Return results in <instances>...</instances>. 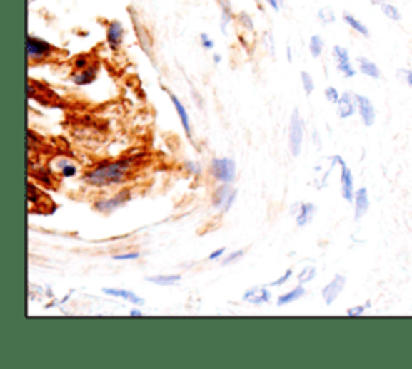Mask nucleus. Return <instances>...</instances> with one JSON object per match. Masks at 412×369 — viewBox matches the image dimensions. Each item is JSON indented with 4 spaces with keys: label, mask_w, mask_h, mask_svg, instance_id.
I'll return each instance as SVG.
<instances>
[{
    "label": "nucleus",
    "mask_w": 412,
    "mask_h": 369,
    "mask_svg": "<svg viewBox=\"0 0 412 369\" xmlns=\"http://www.w3.org/2000/svg\"><path fill=\"white\" fill-rule=\"evenodd\" d=\"M358 111V103H356V97L351 92H343L337 103V114L341 119H348L354 116V113Z\"/></svg>",
    "instance_id": "10"
},
{
    "label": "nucleus",
    "mask_w": 412,
    "mask_h": 369,
    "mask_svg": "<svg viewBox=\"0 0 412 369\" xmlns=\"http://www.w3.org/2000/svg\"><path fill=\"white\" fill-rule=\"evenodd\" d=\"M37 177H34V178H37V180L39 182H42L44 184H52V174H50V170H37V174H36Z\"/></svg>",
    "instance_id": "33"
},
{
    "label": "nucleus",
    "mask_w": 412,
    "mask_h": 369,
    "mask_svg": "<svg viewBox=\"0 0 412 369\" xmlns=\"http://www.w3.org/2000/svg\"><path fill=\"white\" fill-rule=\"evenodd\" d=\"M291 275H293V271H291V270H287V271H285V275H283V276L278 278L277 281L269 283L268 286H269V288H277V286H282V284H285V283L288 281V279L291 278Z\"/></svg>",
    "instance_id": "34"
},
{
    "label": "nucleus",
    "mask_w": 412,
    "mask_h": 369,
    "mask_svg": "<svg viewBox=\"0 0 412 369\" xmlns=\"http://www.w3.org/2000/svg\"><path fill=\"white\" fill-rule=\"evenodd\" d=\"M371 307V301H367L364 305H356V307H351L346 310V315L348 316H361L366 313V310Z\"/></svg>",
    "instance_id": "31"
},
{
    "label": "nucleus",
    "mask_w": 412,
    "mask_h": 369,
    "mask_svg": "<svg viewBox=\"0 0 412 369\" xmlns=\"http://www.w3.org/2000/svg\"><path fill=\"white\" fill-rule=\"evenodd\" d=\"M187 169L190 170V174H194V175L201 174V167L199 165V162H187Z\"/></svg>",
    "instance_id": "40"
},
{
    "label": "nucleus",
    "mask_w": 412,
    "mask_h": 369,
    "mask_svg": "<svg viewBox=\"0 0 412 369\" xmlns=\"http://www.w3.org/2000/svg\"><path fill=\"white\" fill-rule=\"evenodd\" d=\"M287 58H288V61H291V48L290 47L287 48Z\"/></svg>",
    "instance_id": "45"
},
{
    "label": "nucleus",
    "mask_w": 412,
    "mask_h": 369,
    "mask_svg": "<svg viewBox=\"0 0 412 369\" xmlns=\"http://www.w3.org/2000/svg\"><path fill=\"white\" fill-rule=\"evenodd\" d=\"M97 74H99L97 65L87 66L86 69H81V71H76V73L71 76V80H73V84L79 85V87H84V85L92 84V82H94L95 79H97Z\"/></svg>",
    "instance_id": "15"
},
{
    "label": "nucleus",
    "mask_w": 412,
    "mask_h": 369,
    "mask_svg": "<svg viewBox=\"0 0 412 369\" xmlns=\"http://www.w3.org/2000/svg\"><path fill=\"white\" fill-rule=\"evenodd\" d=\"M316 214V206L314 204H301L300 211L296 214V224L298 227H306L308 224H311V220L314 219Z\"/></svg>",
    "instance_id": "20"
},
{
    "label": "nucleus",
    "mask_w": 412,
    "mask_h": 369,
    "mask_svg": "<svg viewBox=\"0 0 412 369\" xmlns=\"http://www.w3.org/2000/svg\"><path fill=\"white\" fill-rule=\"evenodd\" d=\"M343 21L354 31V33H358V34H361L363 37H371L369 28H367L363 21L358 20V18L354 16V15L345 14V15H343Z\"/></svg>",
    "instance_id": "21"
},
{
    "label": "nucleus",
    "mask_w": 412,
    "mask_h": 369,
    "mask_svg": "<svg viewBox=\"0 0 412 369\" xmlns=\"http://www.w3.org/2000/svg\"><path fill=\"white\" fill-rule=\"evenodd\" d=\"M303 132L304 125L303 120L300 118V113L298 110L293 111L290 119V130H288V143H290V151L293 156L301 155V146H303Z\"/></svg>",
    "instance_id": "4"
},
{
    "label": "nucleus",
    "mask_w": 412,
    "mask_h": 369,
    "mask_svg": "<svg viewBox=\"0 0 412 369\" xmlns=\"http://www.w3.org/2000/svg\"><path fill=\"white\" fill-rule=\"evenodd\" d=\"M237 198V192L229 187V183H224V187L218 188L216 194H214V207H218L219 211L227 212L232 207L233 201Z\"/></svg>",
    "instance_id": "9"
},
{
    "label": "nucleus",
    "mask_w": 412,
    "mask_h": 369,
    "mask_svg": "<svg viewBox=\"0 0 412 369\" xmlns=\"http://www.w3.org/2000/svg\"><path fill=\"white\" fill-rule=\"evenodd\" d=\"M211 174L219 182L232 183L233 180H236V161L231 157L213 159Z\"/></svg>",
    "instance_id": "2"
},
{
    "label": "nucleus",
    "mask_w": 412,
    "mask_h": 369,
    "mask_svg": "<svg viewBox=\"0 0 412 369\" xmlns=\"http://www.w3.org/2000/svg\"><path fill=\"white\" fill-rule=\"evenodd\" d=\"M73 66H74L76 71L86 69L87 66H91V58H89V55H78L73 61Z\"/></svg>",
    "instance_id": "29"
},
{
    "label": "nucleus",
    "mask_w": 412,
    "mask_h": 369,
    "mask_svg": "<svg viewBox=\"0 0 412 369\" xmlns=\"http://www.w3.org/2000/svg\"><path fill=\"white\" fill-rule=\"evenodd\" d=\"M380 10H382V14L388 18V20L391 21H401V11H399V9L396 7V5H393L390 2H385L380 5Z\"/></svg>",
    "instance_id": "24"
},
{
    "label": "nucleus",
    "mask_w": 412,
    "mask_h": 369,
    "mask_svg": "<svg viewBox=\"0 0 412 369\" xmlns=\"http://www.w3.org/2000/svg\"><path fill=\"white\" fill-rule=\"evenodd\" d=\"M358 69L361 71V74L367 76V78L382 79V71H380V68L372 60L366 58V56H359L358 58Z\"/></svg>",
    "instance_id": "18"
},
{
    "label": "nucleus",
    "mask_w": 412,
    "mask_h": 369,
    "mask_svg": "<svg viewBox=\"0 0 412 369\" xmlns=\"http://www.w3.org/2000/svg\"><path fill=\"white\" fill-rule=\"evenodd\" d=\"M131 316H142V311L141 310H132Z\"/></svg>",
    "instance_id": "44"
},
{
    "label": "nucleus",
    "mask_w": 412,
    "mask_h": 369,
    "mask_svg": "<svg viewBox=\"0 0 412 369\" xmlns=\"http://www.w3.org/2000/svg\"><path fill=\"white\" fill-rule=\"evenodd\" d=\"M318 16H319V20L322 24H331L337 20V18H335V14L331 9H321Z\"/></svg>",
    "instance_id": "30"
},
{
    "label": "nucleus",
    "mask_w": 412,
    "mask_h": 369,
    "mask_svg": "<svg viewBox=\"0 0 412 369\" xmlns=\"http://www.w3.org/2000/svg\"><path fill=\"white\" fill-rule=\"evenodd\" d=\"M369 2H371L372 5H376V7H380V5L385 4V2H388V0H369Z\"/></svg>",
    "instance_id": "43"
},
{
    "label": "nucleus",
    "mask_w": 412,
    "mask_h": 369,
    "mask_svg": "<svg viewBox=\"0 0 412 369\" xmlns=\"http://www.w3.org/2000/svg\"><path fill=\"white\" fill-rule=\"evenodd\" d=\"M301 84H303V88H304V93L306 95H311L314 92V79H313V76L306 73V71H303L301 73Z\"/></svg>",
    "instance_id": "27"
},
{
    "label": "nucleus",
    "mask_w": 412,
    "mask_h": 369,
    "mask_svg": "<svg viewBox=\"0 0 412 369\" xmlns=\"http://www.w3.org/2000/svg\"><path fill=\"white\" fill-rule=\"evenodd\" d=\"M54 46L49 43L47 41L39 39L36 36H28L26 41V50H28V58L31 61H39V60H46L54 52Z\"/></svg>",
    "instance_id": "5"
},
{
    "label": "nucleus",
    "mask_w": 412,
    "mask_h": 369,
    "mask_svg": "<svg viewBox=\"0 0 412 369\" xmlns=\"http://www.w3.org/2000/svg\"><path fill=\"white\" fill-rule=\"evenodd\" d=\"M353 204H354V220H361L371 207V199H369V193H367V188L356 189Z\"/></svg>",
    "instance_id": "12"
},
{
    "label": "nucleus",
    "mask_w": 412,
    "mask_h": 369,
    "mask_svg": "<svg viewBox=\"0 0 412 369\" xmlns=\"http://www.w3.org/2000/svg\"><path fill=\"white\" fill-rule=\"evenodd\" d=\"M104 292L106 296H113V297H119V298H124V301H128L131 303H136V305H141L144 303V298L139 297L136 292L128 291V289H119V288H104Z\"/></svg>",
    "instance_id": "19"
},
{
    "label": "nucleus",
    "mask_w": 412,
    "mask_h": 369,
    "mask_svg": "<svg viewBox=\"0 0 412 369\" xmlns=\"http://www.w3.org/2000/svg\"><path fill=\"white\" fill-rule=\"evenodd\" d=\"M124 39V28L121 21L118 20H113L109 23V26H106V43H109V47L111 50H118L121 47Z\"/></svg>",
    "instance_id": "11"
},
{
    "label": "nucleus",
    "mask_w": 412,
    "mask_h": 369,
    "mask_svg": "<svg viewBox=\"0 0 412 369\" xmlns=\"http://www.w3.org/2000/svg\"><path fill=\"white\" fill-rule=\"evenodd\" d=\"M304 292H306V289L303 288V284L296 286V288H295L293 291L285 292V294H282L281 297H278V298H277V305H278V307H282V305L293 303V302L298 301V298H301V297L304 296Z\"/></svg>",
    "instance_id": "22"
},
{
    "label": "nucleus",
    "mask_w": 412,
    "mask_h": 369,
    "mask_svg": "<svg viewBox=\"0 0 412 369\" xmlns=\"http://www.w3.org/2000/svg\"><path fill=\"white\" fill-rule=\"evenodd\" d=\"M29 87H33L37 90V95H31V100H37V101H41L42 105H52V106H56L59 105V97L50 90L49 87H44L42 84H37V82H34L33 79L29 80Z\"/></svg>",
    "instance_id": "13"
},
{
    "label": "nucleus",
    "mask_w": 412,
    "mask_h": 369,
    "mask_svg": "<svg viewBox=\"0 0 412 369\" xmlns=\"http://www.w3.org/2000/svg\"><path fill=\"white\" fill-rule=\"evenodd\" d=\"M200 43H201V47L206 50L214 48V41L208 34H200Z\"/></svg>",
    "instance_id": "35"
},
{
    "label": "nucleus",
    "mask_w": 412,
    "mask_h": 369,
    "mask_svg": "<svg viewBox=\"0 0 412 369\" xmlns=\"http://www.w3.org/2000/svg\"><path fill=\"white\" fill-rule=\"evenodd\" d=\"M346 286V276L345 275H335L332 278V281L328 283L324 289H322V298L327 305H332L335 301H337L338 296L341 294V291L345 289Z\"/></svg>",
    "instance_id": "8"
},
{
    "label": "nucleus",
    "mask_w": 412,
    "mask_h": 369,
    "mask_svg": "<svg viewBox=\"0 0 412 369\" xmlns=\"http://www.w3.org/2000/svg\"><path fill=\"white\" fill-rule=\"evenodd\" d=\"M213 60H214V63H219V61H221V56H219V55H214Z\"/></svg>",
    "instance_id": "46"
},
{
    "label": "nucleus",
    "mask_w": 412,
    "mask_h": 369,
    "mask_svg": "<svg viewBox=\"0 0 412 369\" xmlns=\"http://www.w3.org/2000/svg\"><path fill=\"white\" fill-rule=\"evenodd\" d=\"M309 52H311L314 58H319L322 52H324V39L321 36H313L309 39Z\"/></svg>",
    "instance_id": "25"
},
{
    "label": "nucleus",
    "mask_w": 412,
    "mask_h": 369,
    "mask_svg": "<svg viewBox=\"0 0 412 369\" xmlns=\"http://www.w3.org/2000/svg\"><path fill=\"white\" fill-rule=\"evenodd\" d=\"M354 97H356V103H358V114L361 120H363V124L366 127H372L373 123H376L377 119V111H376V106L372 105V101L364 97V95H359V93H354Z\"/></svg>",
    "instance_id": "7"
},
{
    "label": "nucleus",
    "mask_w": 412,
    "mask_h": 369,
    "mask_svg": "<svg viewBox=\"0 0 412 369\" xmlns=\"http://www.w3.org/2000/svg\"><path fill=\"white\" fill-rule=\"evenodd\" d=\"M134 164V157L119 159L116 162L100 164L94 170L87 172L84 180L94 187H106V184L123 183L128 180V170Z\"/></svg>",
    "instance_id": "1"
},
{
    "label": "nucleus",
    "mask_w": 412,
    "mask_h": 369,
    "mask_svg": "<svg viewBox=\"0 0 412 369\" xmlns=\"http://www.w3.org/2000/svg\"><path fill=\"white\" fill-rule=\"evenodd\" d=\"M314 276H316V269H314V266H304L300 275H298V279H300V284H304V283L313 281Z\"/></svg>",
    "instance_id": "28"
},
{
    "label": "nucleus",
    "mask_w": 412,
    "mask_h": 369,
    "mask_svg": "<svg viewBox=\"0 0 412 369\" xmlns=\"http://www.w3.org/2000/svg\"><path fill=\"white\" fill-rule=\"evenodd\" d=\"M324 93H326V98H327L328 103H332V105H337L340 97H341V93L335 87H327Z\"/></svg>",
    "instance_id": "32"
},
{
    "label": "nucleus",
    "mask_w": 412,
    "mask_h": 369,
    "mask_svg": "<svg viewBox=\"0 0 412 369\" xmlns=\"http://www.w3.org/2000/svg\"><path fill=\"white\" fill-rule=\"evenodd\" d=\"M181 275H156L147 278L149 283H154L158 286H173L181 281Z\"/></svg>",
    "instance_id": "23"
},
{
    "label": "nucleus",
    "mask_w": 412,
    "mask_h": 369,
    "mask_svg": "<svg viewBox=\"0 0 412 369\" xmlns=\"http://www.w3.org/2000/svg\"><path fill=\"white\" fill-rule=\"evenodd\" d=\"M169 98H171V101H173V105L176 108V113H177V116H179V119H181V124L184 127V130H186L187 137H192V124H190V116H189V113L186 110V106H184L181 103V100L177 98L176 95H173V93H169Z\"/></svg>",
    "instance_id": "17"
},
{
    "label": "nucleus",
    "mask_w": 412,
    "mask_h": 369,
    "mask_svg": "<svg viewBox=\"0 0 412 369\" xmlns=\"http://www.w3.org/2000/svg\"><path fill=\"white\" fill-rule=\"evenodd\" d=\"M333 162H337L341 169V175H340V184H341V196L346 202H353L354 201V178H353V172L348 167V164L345 162V159L341 156H332L331 157Z\"/></svg>",
    "instance_id": "3"
},
{
    "label": "nucleus",
    "mask_w": 412,
    "mask_h": 369,
    "mask_svg": "<svg viewBox=\"0 0 412 369\" xmlns=\"http://www.w3.org/2000/svg\"><path fill=\"white\" fill-rule=\"evenodd\" d=\"M226 252V247H221V249H218V251H214L210 257V260H216V259H219V257H223V254Z\"/></svg>",
    "instance_id": "42"
},
{
    "label": "nucleus",
    "mask_w": 412,
    "mask_h": 369,
    "mask_svg": "<svg viewBox=\"0 0 412 369\" xmlns=\"http://www.w3.org/2000/svg\"><path fill=\"white\" fill-rule=\"evenodd\" d=\"M266 2H268V5H269V7H271L272 10H276V11L281 10L282 0H266Z\"/></svg>",
    "instance_id": "41"
},
{
    "label": "nucleus",
    "mask_w": 412,
    "mask_h": 369,
    "mask_svg": "<svg viewBox=\"0 0 412 369\" xmlns=\"http://www.w3.org/2000/svg\"><path fill=\"white\" fill-rule=\"evenodd\" d=\"M399 76H401L403 80L412 88V69H399Z\"/></svg>",
    "instance_id": "37"
},
{
    "label": "nucleus",
    "mask_w": 412,
    "mask_h": 369,
    "mask_svg": "<svg viewBox=\"0 0 412 369\" xmlns=\"http://www.w3.org/2000/svg\"><path fill=\"white\" fill-rule=\"evenodd\" d=\"M76 172H78V169H76V165L69 164V162H66V164L61 167V175H63V177H73V175L76 174Z\"/></svg>",
    "instance_id": "36"
},
{
    "label": "nucleus",
    "mask_w": 412,
    "mask_h": 369,
    "mask_svg": "<svg viewBox=\"0 0 412 369\" xmlns=\"http://www.w3.org/2000/svg\"><path fill=\"white\" fill-rule=\"evenodd\" d=\"M243 301L253 305H264L271 302V292L264 286H255L243 294Z\"/></svg>",
    "instance_id": "14"
},
{
    "label": "nucleus",
    "mask_w": 412,
    "mask_h": 369,
    "mask_svg": "<svg viewBox=\"0 0 412 369\" xmlns=\"http://www.w3.org/2000/svg\"><path fill=\"white\" fill-rule=\"evenodd\" d=\"M141 257V254L139 252H131V254H118V256H113L115 260H136Z\"/></svg>",
    "instance_id": "38"
},
{
    "label": "nucleus",
    "mask_w": 412,
    "mask_h": 369,
    "mask_svg": "<svg viewBox=\"0 0 412 369\" xmlns=\"http://www.w3.org/2000/svg\"><path fill=\"white\" fill-rule=\"evenodd\" d=\"M243 254H245V251H237V252H233V254H231V256H229V257H227V259H224V262H223V265H229V264H232V262H236V260H237V259H240V257H242V256H243Z\"/></svg>",
    "instance_id": "39"
},
{
    "label": "nucleus",
    "mask_w": 412,
    "mask_h": 369,
    "mask_svg": "<svg viewBox=\"0 0 412 369\" xmlns=\"http://www.w3.org/2000/svg\"><path fill=\"white\" fill-rule=\"evenodd\" d=\"M332 55L335 61H337V69L345 76L346 79H351L356 76V69H354L351 58H350V52L348 48L341 47V46H335L332 50Z\"/></svg>",
    "instance_id": "6"
},
{
    "label": "nucleus",
    "mask_w": 412,
    "mask_h": 369,
    "mask_svg": "<svg viewBox=\"0 0 412 369\" xmlns=\"http://www.w3.org/2000/svg\"><path fill=\"white\" fill-rule=\"evenodd\" d=\"M221 9H223V14H221V29H223V33H227V24L232 23V11L229 9V2H223L221 5Z\"/></svg>",
    "instance_id": "26"
},
{
    "label": "nucleus",
    "mask_w": 412,
    "mask_h": 369,
    "mask_svg": "<svg viewBox=\"0 0 412 369\" xmlns=\"http://www.w3.org/2000/svg\"><path fill=\"white\" fill-rule=\"evenodd\" d=\"M128 192H123V193H119L118 196H113V198L110 199H104V201H99L97 204H95V209L100 212H104V214H109L111 211H115L116 207L119 206H123L126 201H128Z\"/></svg>",
    "instance_id": "16"
}]
</instances>
